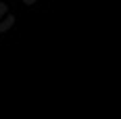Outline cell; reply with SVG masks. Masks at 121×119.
<instances>
[{"mask_svg": "<svg viewBox=\"0 0 121 119\" xmlns=\"http://www.w3.org/2000/svg\"><path fill=\"white\" fill-rule=\"evenodd\" d=\"M2 17H11V13H9V9H6V4H4V2H0V19H2ZM6 29H9L6 25L0 23V31H6Z\"/></svg>", "mask_w": 121, "mask_h": 119, "instance_id": "cell-1", "label": "cell"}]
</instances>
